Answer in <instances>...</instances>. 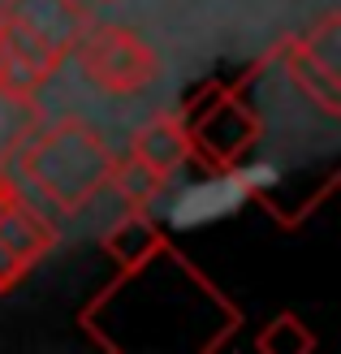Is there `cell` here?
I'll return each mask as SVG.
<instances>
[{
    "mask_svg": "<svg viewBox=\"0 0 341 354\" xmlns=\"http://www.w3.org/2000/svg\"><path fill=\"white\" fill-rule=\"evenodd\" d=\"M78 65L82 78L104 95H138L147 91L160 74V57L156 48L142 39L138 30L121 26V22H91L78 39Z\"/></svg>",
    "mask_w": 341,
    "mask_h": 354,
    "instance_id": "7a4b0ae2",
    "label": "cell"
},
{
    "mask_svg": "<svg viewBox=\"0 0 341 354\" xmlns=\"http://www.w3.org/2000/svg\"><path fill=\"white\" fill-rule=\"evenodd\" d=\"M52 74H57V65L44 61L35 48H26L17 35H9L5 26H0V82L26 86V91H39Z\"/></svg>",
    "mask_w": 341,
    "mask_h": 354,
    "instance_id": "ba28073f",
    "label": "cell"
},
{
    "mask_svg": "<svg viewBox=\"0 0 341 354\" xmlns=\"http://www.w3.org/2000/svg\"><path fill=\"white\" fill-rule=\"evenodd\" d=\"M0 26L61 69L91 26V13L82 0H0Z\"/></svg>",
    "mask_w": 341,
    "mask_h": 354,
    "instance_id": "5b68a950",
    "label": "cell"
},
{
    "mask_svg": "<svg viewBox=\"0 0 341 354\" xmlns=\"http://www.w3.org/2000/svg\"><path fill=\"white\" fill-rule=\"evenodd\" d=\"M186 160H190V134L182 126V117L156 113L147 126L130 138V156L117 160L109 186H117L130 207H147L160 194V186H165Z\"/></svg>",
    "mask_w": 341,
    "mask_h": 354,
    "instance_id": "3957f363",
    "label": "cell"
},
{
    "mask_svg": "<svg viewBox=\"0 0 341 354\" xmlns=\"http://www.w3.org/2000/svg\"><path fill=\"white\" fill-rule=\"evenodd\" d=\"M0 242L22 263H39L52 246H57V225L26 199L22 186L0 199Z\"/></svg>",
    "mask_w": 341,
    "mask_h": 354,
    "instance_id": "8992f818",
    "label": "cell"
},
{
    "mask_svg": "<svg viewBox=\"0 0 341 354\" xmlns=\"http://www.w3.org/2000/svg\"><path fill=\"white\" fill-rule=\"evenodd\" d=\"M285 74L324 117H341V13L329 9L285 44Z\"/></svg>",
    "mask_w": 341,
    "mask_h": 354,
    "instance_id": "277c9868",
    "label": "cell"
},
{
    "mask_svg": "<svg viewBox=\"0 0 341 354\" xmlns=\"http://www.w3.org/2000/svg\"><path fill=\"white\" fill-rule=\"evenodd\" d=\"M17 177L57 212H82L113 182L117 156L91 121L57 117L17 147Z\"/></svg>",
    "mask_w": 341,
    "mask_h": 354,
    "instance_id": "6da1fadb",
    "label": "cell"
},
{
    "mask_svg": "<svg viewBox=\"0 0 341 354\" xmlns=\"http://www.w3.org/2000/svg\"><path fill=\"white\" fill-rule=\"evenodd\" d=\"M44 126V104L26 86L0 82V165H9L17 147Z\"/></svg>",
    "mask_w": 341,
    "mask_h": 354,
    "instance_id": "52a82bcc",
    "label": "cell"
}]
</instances>
